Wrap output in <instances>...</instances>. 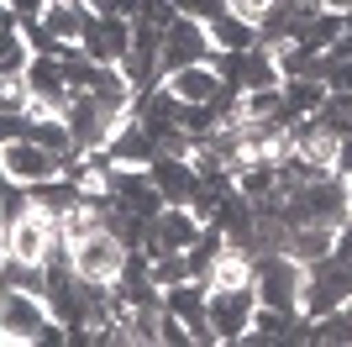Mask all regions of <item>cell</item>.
Segmentation results:
<instances>
[{"label":"cell","mask_w":352,"mask_h":347,"mask_svg":"<svg viewBox=\"0 0 352 347\" xmlns=\"http://www.w3.org/2000/svg\"><path fill=\"white\" fill-rule=\"evenodd\" d=\"M47 326H53V311L37 289H0V332L6 347H43Z\"/></svg>","instance_id":"obj_1"},{"label":"cell","mask_w":352,"mask_h":347,"mask_svg":"<svg viewBox=\"0 0 352 347\" xmlns=\"http://www.w3.org/2000/svg\"><path fill=\"white\" fill-rule=\"evenodd\" d=\"M69 253H74V274L79 279L116 284V274H121V263H126L132 247L121 242L111 227H89V231H79V237H69Z\"/></svg>","instance_id":"obj_2"},{"label":"cell","mask_w":352,"mask_h":347,"mask_svg":"<svg viewBox=\"0 0 352 347\" xmlns=\"http://www.w3.org/2000/svg\"><path fill=\"white\" fill-rule=\"evenodd\" d=\"M252 289H258V305L300 311V289H305V263L294 258V253H263V258H252Z\"/></svg>","instance_id":"obj_3"},{"label":"cell","mask_w":352,"mask_h":347,"mask_svg":"<svg viewBox=\"0 0 352 347\" xmlns=\"http://www.w3.org/2000/svg\"><path fill=\"white\" fill-rule=\"evenodd\" d=\"M216 58V43H210V27L200 16H184L179 11L168 27H163V43H158V74H174V69H190V63H210Z\"/></svg>","instance_id":"obj_4"},{"label":"cell","mask_w":352,"mask_h":347,"mask_svg":"<svg viewBox=\"0 0 352 347\" xmlns=\"http://www.w3.org/2000/svg\"><path fill=\"white\" fill-rule=\"evenodd\" d=\"M352 300V263L342 258H321V263H305V289H300V311L310 321L331 316L337 305Z\"/></svg>","instance_id":"obj_5"},{"label":"cell","mask_w":352,"mask_h":347,"mask_svg":"<svg viewBox=\"0 0 352 347\" xmlns=\"http://www.w3.org/2000/svg\"><path fill=\"white\" fill-rule=\"evenodd\" d=\"M252 316H258V289H252V284L210 289L206 321H210V337H216V342H248Z\"/></svg>","instance_id":"obj_6"},{"label":"cell","mask_w":352,"mask_h":347,"mask_svg":"<svg viewBox=\"0 0 352 347\" xmlns=\"http://www.w3.org/2000/svg\"><path fill=\"white\" fill-rule=\"evenodd\" d=\"M58 231H63L58 216H47L43 205H27L16 221H6V231H0V237H6V253L43 263V258H47V247L58 242Z\"/></svg>","instance_id":"obj_7"},{"label":"cell","mask_w":352,"mask_h":347,"mask_svg":"<svg viewBox=\"0 0 352 347\" xmlns=\"http://www.w3.org/2000/svg\"><path fill=\"white\" fill-rule=\"evenodd\" d=\"M200 227H206V221L195 216L190 205H163L158 216L147 221V242H142V253H147V258H158V253H184V247L200 237Z\"/></svg>","instance_id":"obj_8"},{"label":"cell","mask_w":352,"mask_h":347,"mask_svg":"<svg viewBox=\"0 0 352 347\" xmlns=\"http://www.w3.org/2000/svg\"><path fill=\"white\" fill-rule=\"evenodd\" d=\"M79 53H85V58H95V63H116V69H121V58L132 53V21L89 11L85 32H79Z\"/></svg>","instance_id":"obj_9"},{"label":"cell","mask_w":352,"mask_h":347,"mask_svg":"<svg viewBox=\"0 0 352 347\" xmlns=\"http://www.w3.org/2000/svg\"><path fill=\"white\" fill-rule=\"evenodd\" d=\"M0 174H11L16 185H43V179H53V174H63V158L53 153V147L32 143V137H16L11 147H0Z\"/></svg>","instance_id":"obj_10"},{"label":"cell","mask_w":352,"mask_h":347,"mask_svg":"<svg viewBox=\"0 0 352 347\" xmlns=\"http://www.w3.org/2000/svg\"><path fill=\"white\" fill-rule=\"evenodd\" d=\"M206 300H210V284H206V279H184V284H168V289H163V311L184 321L190 337L200 347L216 342V337H210V321H206Z\"/></svg>","instance_id":"obj_11"},{"label":"cell","mask_w":352,"mask_h":347,"mask_svg":"<svg viewBox=\"0 0 352 347\" xmlns=\"http://www.w3.org/2000/svg\"><path fill=\"white\" fill-rule=\"evenodd\" d=\"M147 174H153V185H158L163 205H190L195 195H200V169H195V158L158 153V158L147 163Z\"/></svg>","instance_id":"obj_12"},{"label":"cell","mask_w":352,"mask_h":347,"mask_svg":"<svg viewBox=\"0 0 352 347\" xmlns=\"http://www.w3.org/2000/svg\"><path fill=\"white\" fill-rule=\"evenodd\" d=\"M158 153H163V143H158V137H153V132L142 127V121H137L132 111H126V116L116 121L111 143H105V158H111V163H137V169H147V163L158 158Z\"/></svg>","instance_id":"obj_13"},{"label":"cell","mask_w":352,"mask_h":347,"mask_svg":"<svg viewBox=\"0 0 352 347\" xmlns=\"http://www.w3.org/2000/svg\"><path fill=\"white\" fill-rule=\"evenodd\" d=\"M163 85L174 90L179 105H206V101L221 95V74H216V63H190V69L163 74Z\"/></svg>","instance_id":"obj_14"},{"label":"cell","mask_w":352,"mask_h":347,"mask_svg":"<svg viewBox=\"0 0 352 347\" xmlns=\"http://www.w3.org/2000/svg\"><path fill=\"white\" fill-rule=\"evenodd\" d=\"M37 21L58 37V48H79V32H85V21H89V6L85 0H47Z\"/></svg>","instance_id":"obj_15"},{"label":"cell","mask_w":352,"mask_h":347,"mask_svg":"<svg viewBox=\"0 0 352 347\" xmlns=\"http://www.w3.org/2000/svg\"><path fill=\"white\" fill-rule=\"evenodd\" d=\"M210 27V43H216V53H248V48L263 43V32L252 27L248 16H236V11H221L216 21H206Z\"/></svg>","instance_id":"obj_16"},{"label":"cell","mask_w":352,"mask_h":347,"mask_svg":"<svg viewBox=\"0 0 352 347\" xmlns=\"http://www.w3.org/2000/svg\"><path fill=\"white\" fill-rule=\"evenodd\" d=\"M279 95L289 105V116H316L326 105V95H331V85L321 74H294V79H279Z\"/></svg>","instance_id":"obj_17"},{"label":"cell","mask_w":352,"mask_h":347,"mask_svg":"<svg viewBox=\"0 0 352 347\" xmlns=\"http://www.w3.org/2000/svg\"><path fill=\"white\" fill-rule=\"evenodd\" d=\"M331 247H337V227H294L289 231V247L284 253H294L300 263H321V258H331Z\"/></svg>","instance_id":"obj_18"},{"label":"cell","mask_w":352,"mask_h":347,"mask_svg":"<svg viewBox=\"0 0 352 347\" xmlns=\"http://www.w3.org/2000/svg\"><path fill=\"white\" fill-rule=\"evenodd\" d=\"M0 111H16V116H27V111H32V90H27V79H0Z\"/></svg>","instance_id":"obj_19"},{"label":"cell","mask_w":352,"mask_h":347,"mask_svg":"<svg viewBox=\"0 0 352 347\" xmlns=\"http://www.w3.org/2000/svg\"><path fill=\"white\" fill-rule=\"evenodd\" d=\"M326 85L337 95H352V58H331L326 53Z\"/></svg>","instance_id":"obj_20"},{"label":"cell","mask_w":352,"mask_h":347,"mask_svg":"<svg viewBox=\"0 0 352 347\" xmlns=\"http://www.w3.org/2000/svg\"><path fill=\"white\" fill-rule=\"evenodd\" d=\"M89 11H100V16H121V21H137L142 16V0H85Z\"/></svg>","instance_id":"obj_21"},{"label":"cell","mask_w":352,"mask_h":347,"mask_svg":"<svg viewBox=\"0 0 352 347\" xmlns=\"http://www.w3.org/2000/svg\"><path fill=\"white\" fill-rule=\"evenodd\" d=\"M16 137H27V116H16V111H0V147H11Z\"/></svg>","instance_id":"obj_22"},{"label":"cell","mask_w":352,"mask_h":347,"mask_svg":"<svg viewBox=\"0 0 352 347\" xmlns=\"http://www.w3.org/2000/svg\"><path fill=\"white\" fill-rule=\"evenodd\" d=\"M268 6H274V0H226V11L248 16L252 27H258V21H263V16H268Z\"/></svg>","instance_id":"obj_23"},{"label":"cell","mask_w":352,"mask_h":347,"mask_svg":"<svg viewBox=\"0 0 352 347\" xmlns=\"http://www.w3.org/2000/svg\"><path fill=\"white\" fill-rule=\"evenodd\" d=\"M331 169H337V179H352V132H347V137H337V153H331Z\"/></svg>","instance_id":"obj_24"},{"label":"cell","mask_w":352,"mask_h":347,"mask_svg":"<svg viewBox=\"0 0 352 347\" xmlns=\"http://www.w3.org/2000/svg\"><path fill=\"white\" fill-rule=\"evenodd\" d=\"M331 258H342V263H352V216L337 227V247H331Z\"/></svg>","instance_id":"obj_25"},{"label":"cell","mask_w":352,"mask_h":347,"mask_svg":"<svg viewBox=\"0 0 352 347\" xmlns=\"http://www.w3.org/2000/svg\"><path fill=\"white\" fill-rule=\"evenodd\" d=\"M342 185H347V216H352V179H342Z\"/></svg>","instance_id":"obj_26"},{"label":"cell","mask_w":352,"mask_h":347,"mask_svg":"<svg viewBox=\"0 0 352 347\" xmlns=\"http://www.w3.org/2000/svg\"><path fill=\"white\" fill-rule=\"evenodd\" d=\"M0 253H6V237H0Z\"/></svg>","instance_id":"obj_27"},{"label":"cell","mask_w":352,"mask_h":347,"mask_svg":"<svg viewBox=\"0 0 352 347\" xmlns=\"http://www.w3.org/2000/svg\"><path fill=\"white\" fill-rule=\"evenodd\" d=\"M0 231H6V216H0Z\"/></svg>","instance_id":"obj_28"}]
</instances>
